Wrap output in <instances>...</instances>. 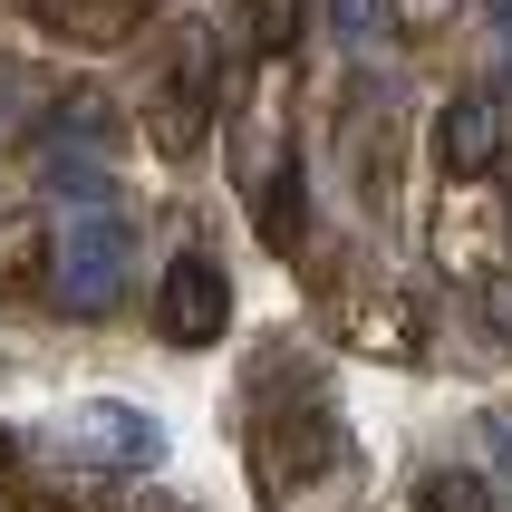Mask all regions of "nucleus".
<instances>
[{
  "label": "nucleus",
  "mask_w": 512,
  "mask_h": 512,
  "mask_svg": "<svg viewBox=\"0 0 512 512\" xmlns=\"http://www.w3.org/2000/svg\"><path fill=\"white\" fill-rule=\"evenodd\" d=\"M252 484L271 512H339L348 503V435L329 406H261L252 416Z\"/></svg>",
  "instance_id": "nucleus-1"
},
{
  "label": "nucleus",
  "mask_w": 512,
  "mask_h": 512,
  "mask_svg": "<svg viewBox=\"0 0 512 512\" xmlns=\"http://www.w3.org/2000/svg\"><path fill=\"white\" fill-rule=\"evenodd\" d=\"M426 252H435V271H445L455 290H493L503 261H512L503 184H445V203H435V223H426Z\"/></svg>",
  "instance_id": "nucleus-2"
},
{
  "label": "nucleus",
  "mask_w": 512,
  "mask_h": 512,
  "mask_svg": "<svg viewBox=\"0 0 512 512\" xmlns=\"http://www.w3.org/2000/svg\"><path fill=\"white\" fill-rule=\"evenodd\" d=\"M329 339L348 358H377V368H416L426 358V310L397 281H339L329 290Z\"/></svg>",
  "instance_id": "nucleus-3"
},
{
  "label": "nucleus",
  "mask_w": 512,
  "mask_h": 512,
  "mask_svg": "<svg viewBox=\"0 0 512 512\" xmlns=\"http://www.w3.org/2000/svg\"><path fill=\"white\" fill-rule=\"evenodd\" d=\"M503 155H512V107L493 87H464V97L435 107V165H445V184H493Z\"/></svg>",
  "instance_id": "nucleus-4"
},
{
  "label": "nucleus",
  "mask_w": 512,
  "mask_h": 512,
  "mask_svg": "<svg viewBox=\"0 0 512 512\" xmlns=\"http://www.w3.org/2000/svg\"><path fill=\"white\" fill-rule=\"evenodd\" d=\"M126 252H136L126 213H68V232H58V261H49V290H68L78 310H107L116 281H126Z\"/></svg>",
  "instance_id": "nucleus-5"
},
{
  "label": "nucleus",
  "mask_w": 512,
  "mask_h": 512,
  "mask_svg": "<svg viewBox=\"0 0 512 512\" xmlns=\"http://www.w3.org/2000/svg\"><path fill=\"white\" fill-rule=\"evenodd\" d=\"M155 329H165L174 348H213L232 329V281L213 252H174L165 261V290H155Z\"/></svg>",
  "instance_id": "nucleus-6"
},
{
  "label": "nucleus",
  "mask_w": 512,
  "mask_h": 512,
  "mask_svg": "<svg viewBox=\"0 0 512 512\" xmlns=\"http://www.w3.org/2000/svg\"><path fill=\"white\" fill-rule=\"evenodd\" d=\"M145 136H155V155H174V165L213 136V68H203V39H184V58L165 68V87L145 97Z\"/></svg>",
  "instance_id": "nucleus-7"
},
{
  "label": "nucleus",
  "mask_w": 512,
  "mask_h": 512,
  "mask_svg": "<svg viewBox=\"0 0 512 512\" xmlns=\"http://www.w3.org/2000/svg\"><path fill=\"white\" fill-rule=\"evenodd\" d=\"M20 10L49 29V39H68V49H126L155 0H20Z\"/></svg>",
  "instance_id": "nucleus-8"
},
{
  "label": "nucleus",
  "mask_w": 512,
  "mask_h": 512,
  "mask_svg": "<svg viewBox=\"0 0 512 512\" xmlns=\"http://www.w3.org/2000/svg\"><path fill=\"white\" fill-rule=\"evenodd\" d=\"M252 223H261V242H271L281 261L310 252V174H300V155H290L281 174H261V184H252Z\"/></svg>",
  "instance_id": "nucleus-9"
},
{
  "label": "nucleus",
  "mask_w": 512,
  "mask_h": 512,
  "mask_svg": "<svg viewBox=\"0 0 512 512\" xmlns=\"http://www.w3.org/2000/svg\"><path fill=\"white\" fill-rule=\"evenodd\" d=\"M58 261V223L49 213H0V300H39Z\"/></svg>",
  "instance_id": "nucleus-10"
},
{
  "label": "nucleus",
  "mask_w": 512,
  "mask_h": 512,
  "mask_svg": "<svg viewBox=\"0 0 512 512\" xmlns=\"http://www.w3.org/2000/svg\"><path fill=\"white\" fill-rule=\"evenodd\" d=\"M78 435H97V455H107V464H155V445H165L155 416H136V406H87Z\"/></svg>",
  "instance_id": "nucleus-11"
},
{
  "label": "nucleus",
  "mask_w": 512,
  "mask_h": 512,
  "mask_svg": "<svg viewBox=\"0 0 512 512\" xmlns=\"http://www.w3.org/2000/svg\"><path fill=\"white\" fill-rule=\"evenodd\" d=\"M406 512H493V484L474 464H426L416 493H406Z\"/></svg>",
  "instance_id": "nucleus-12"
},
{
  "label": "nucleus",
  "mask_w": 512,
  "mask_h": 512,
  "mask_svg": "<svg viewBox=\"0 0 512 512\" xmlns=\"http://www.w3.org/2000/svg\"><path fill=\"white\" fill-rule=\"evenodd\" d=\"M300 20H310V0H252V49L281 58L290 39H300Z\"/></svg>",
  "instance_id": "nucleus-13"
},
{
  "label": "nucleus",
  "mask_w": 512,
  "mask_h": 512,
  "mask_svg": "<svg viewBox=\"0 0 512 512\" xmlns=\"http://www.w3.org/2000/svg\"><path fill=\"white\" fill-rule=\"evenodd\" d=\"M455 10H464V0H387V29H397V39H435Z\"/></svg>",
  "instance_id": "nucleus-14"
},
{
  "label": "nucleus",
  "mask_w": 512,
  "mask_h": 512,
  "mask_svg": "<svg viewBox=\"0 0 512 512\" xmlns=\"http://www.w3.org/2000/svg\"><path fill=\"white\" fill-rule=\"evenodd\" d=\"M0 512H68V493H58V484H29V474H10V484H0Z\"/></svg>",
  "instance_id": "nucleus-15"
},
{
  "label": "nucleus",
  "mask_w": 512,
  "mask_h": 512,
  "mask_svg": "<svg viewBox=\"0 0 512 512\" xmlns=\"http://www.w3.org/2000/svg\"><path fill=\"white\" fill-rule=\"evenodd\" d=\"M329 29H339L348 49H358V39L377 29V0H329Z\"/></svg>",
  "instance_id": "nucleus-16"
},
{
  "label": "nucleus",
  "mask_w": 512,
  "mask_h": 512,
  "mask_svg": "<svg viewBox=\"0 0 512 512\" xmlns=\"http://www.w3.org/2000/svg\"><path fill=\"white\" fill-rule=\"evenodd\" d=\"M503 329H512V290H503Z\"/></svg>",
  "instance_id": "nucleus-17"
}]
</instances>
